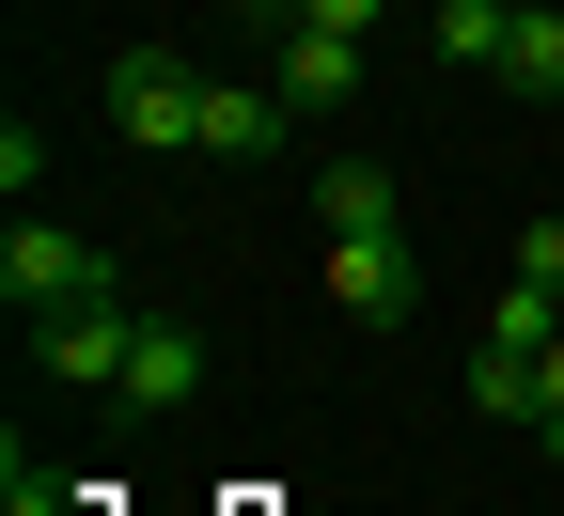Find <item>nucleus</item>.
Segmentation results:
<instances>
[{
  "mask_svg": "<svg viewBox=\"0 0 564 516\" xmlns=\"http://www.w3.org/2000/svg\"><path fill=\"white\" fill-rule=\"evenodd\" d=\"M79 298H126V266H110L95 235H47V219L17 204V235H0V314L47 329V314H79Z\"/></svg>",
  "mask_w": 564,
  "mask_h": 516,
  "instance_id": "f257e3e1",
  "label": "nucleus"
},
{
  "mask_svg": "<svg viewBox=\"0 0 564 516\" xmlns=\"http://www.w3.org/2000/svg\"><path fill=\"white\" fill-rule=\"evenodd\" d=\"M110 125L141 157H204V63L188 47H110Z\"/></svg>",
  "mask_w": 564,
  "mask_h": 516,
  "instance_id": "f03ea898",
  "label": "nucleus"
},
{
  "mask_svg": "<svg viewBox=\"0 0 564 516\" xmlns=\"http://www.w3.org/2000/svg\"><path fill=\"white\" fill-rule=\"evenodd\" d=\"M329 314H345V329H408V314H423L408 235H329Z\"/></svg>",
  "mask_w": 564,
  "mask_h": 516,
  "instance_id": "7ed1b4c3",
  "label": "nucleus"
},
{
  "mask_svg": "<svg viewBox=\"0 0 564 516\" xmlns=\"http://www.w3.org/2000/svg\"><path fill=\"white\" fill-rule=\"evenodd\" d=\"M110 407H204V329H188V314H141V329H126Z\"/></svg>",
  "mask_w": 564,
  "mask_h": 516,
  "instance_id": "20e7f679",
  "label": "nucleus"
},
{
  "mask_svg": "<svg viewBox=\"0 0 564 516\" xmlns=\"http://www.w3.org/2000/svg\"><path fill=\"white\" fill-rule=\"evenodd\" d=\"M126 329H141V298H79V314L32 329V360H47V376H79V392H110V376H126Z\"/></svg>",
  "mask_w": 564,
  "mask_h": 516,
  "instance_id": "39448f33",
  "label": "nucleus"
},
{
  "mask_svg": "<svg viewBox=\"0 0 564 516\" xmlns=\"http://www.w3.org/2000/svg\"><path fill=\"white\" fill-rule=\"evenodd\" d=\"M282 79H204V157H282Z\"/></svg>",
  "mask_w": 564,
  "mask_h": 516,
  "instance_id": "423d86ee",
  "label": "nucleus"
},
{
  "mask_svg": "<svg viewBox=\"0 0 564 516\" xmlns=\"http://www.w3.org/2000/svg\"><path fill=\"white\" fill-rule=\"evenodd\" d=\"M314 219H329V235H408L392 157H329V173H314Z\"/></svg>",
  "mask_w": 564,
  "mask_h": 516,
  "instance_id": "0eeeda50",
  "label": "nucleus"
},
{
  "mask_svg": "<svg viewBox=\"0 0 564 516\" xmlns=\"http://www.w3.org/2000/svg\"><path fill=\"white\" fill-rule=\"evenodd\" d=\"M502 95H533V110H564V0H518V32H502V63H486Z\"/></svg>",
  "mask_w": 564,
  "mask_h": 516,
  "instance_id": "6e6552de",
  "label": "nucleus"
},
{
  "mask_svg": "<svg viewBox=\"0 0 564 516\" xmlns=\"http://www.w3.org/2000/svg\"><path fill=\"white\" fill-rule=\"evenodd\" d=\"M282 95H299V110H345V95H361V32H282Z\"/></svg>",
  "mask_w": 564,
  "mask_h": 516,
  "instance_id": "1a4fd4ad",
  "label": "nucleus"
},
{
  "mask_svg": "<svg viewBox=\"0 0 564 516\" xmlns=\"http://www.w3.org/2000/svg\"><path fill=\"white\" fill-rule=\"evenodd\" d=\"M502 32H518V0H423V47H440L455 79H486V63H502Z\"/></svg>",
  "mask_w": 564,
  "mask_h": 516,
  "instance_id": "9d476101",
  "label": "nucleus"
},
{
  "mask_svg": "<svg viewBox=\"0 0 564 516\" xmlns=\"http://www.w3.org/2000/svg\"><path fill=\"white\" fill-rule=\"evenodd\" d=\"M486 344H502V360H549L564 344V298H549V282H502V298H486Z\"/></svg>",
  "mask_w": 564,
  "mask_h": 516,
  "instance_id": "9b49d317",
  "label": "nucleus"
},
{
  "mask_svg": "<svg viewBox=\"0 0 564 516\" xmlns=\"http://www.w3.org/2000/svg\"><path fill=\"white\" fill-rule=\"evenodd\" d=\"M470 407H486V422H533V360H502V344H470Z\"/></svg>",
  "mask_w": 564,
  "mask_h": 516,
  "instance_id": "f8f14e48",
  "label": "nucleus"
},
{
  "mask_svg": "<svg viewBox=\"0 0 564 516\" xmlns=\"http://www.w3.org/2000/svg\"><path fill=\"white\" fill-rule=\"evenodd\" d=\"M0 516H63V485L32 470V438H17V454H0Z\"/></svg>",
  "mask_w": 564,
  "mask_h": 516,
  "instance_id": "ddd939ff",
  "label": "nucleus"
},
{
  "mask_svg": "<svg viewBox=\"0 0 564 516\" xmlns=\"http://www.w3.org/2000/svg\"><path fill=\"white\" fill-rule=\"evenodd\" d=\"M533 454H564V344L533 360Z\"/></svg>",
  "mask_w": 564,
  "mask_h": 516,
  "instance_id": "4468645a",
  "label": "nucleus"
},
{
  "mask_svg": "<svg viewBox=\"0 0 564 516\" xmlns=\"http://www.w3.org/2000/svg\"><path fill=\"white\" fill-rule=\"evenodd\" d=\"M518 282H549V298H564V219H533V235H518Z\"/></svg>",
  "mask_w": 564,
  "mask_h": 516,
  "instance_id": "2eb2a0df",
  "label": "nucleus"
},
{
  "mask_svg": "<svg viewBox=\"0 0 564 516\" xmlns=\"http://www.w3.org/2000/svg\"><path fill=\"white\" fill-rule=\"evenodd\" d=\"M299 17H314V32H377L392 0H299Z\"/></svg>",
  "mask_w": 564,
  "mask_h": 516,
  "instance_id": "dca6fc26",
  "label": "nucleus"
},
{
  "mask_svg": "<svg viewBox=\"0 0 564 516\" xmlns=\"http://www.w3.org/2000/svg\"><path fill=\"white\" fill-rule=\"evenodd\" d=\"M220 17H236V32H299V0H220Z\"/></svg>",
  "mask_w": 564,
  "mask_h": 516,
  "instance_id": "f3484780",
  "label": "nucleus"
}]
</instances>
